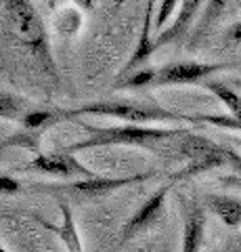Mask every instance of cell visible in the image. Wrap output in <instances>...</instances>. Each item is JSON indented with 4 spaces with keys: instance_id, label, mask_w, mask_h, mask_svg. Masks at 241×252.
I'll list each match as a JSON object with an SVG mask.
<instances>
[{
    "instance_id": "1",
    "label": "cell",
    "mask_w": 241,
    "mask_h": 252,
    "mask_svg": "<svg viewBox=\"0 0 241 252\" xmlns=\"http://www.w3.org/2000/svg\"><path fill=\"white\" fill-rule=\"evenodd\" d=\"M88 132L86 139L67 145L65 152L78 154L84 149L95 147H141V149H158V145L172 141L183 135L185 128H166V126H149V124H122V126H90L82 124Z\"/></svg>"
},
{
    "instance_id": "2",
    "label": "cell",
    "mask_w": 241,
    "mask_h": 252,
    "mask_svg": "<svg viewBox=\"0 0 241 252\" xmlns=\"http://www.w3.org/2000/svg\"><path fill=\"white\" fill-rule=\"evenodd\" d=\"M74 120L80 116H103L115 118L124 124H166V122H187L189 116L170 112L166 107L138 103V101H92V103L72 107Z\"/></svg>"
},
{
    "instance_id": "3",
    "label": "cell",
    "mask_w": 241,
    "mask_h": 252,
    "mask_svg": "<svg viewBox=\"0 0 241 252\" xmlns=\"http://www.w3.org/2000/svg\"><path fill=\"white\" fill-rule=\"evenodd\" d=\"M158 170H145V172H134V175L126 177H105V175H95L90 179H74L65 181L59 185H36L38 191H46L51 195H61V198L69 200H99L107 198L111 193H118L124 187H132L138 183L153 179Z\"/></svg>"
},
{
    "instance_id": "4",
    "label": "cell",
    "mask_w": 241,
    "mask_h": 252,
    "mask_svg": "<svg viewBox=\"0 0 241 252\" xmlns=\"http://www.w3.org/2000/svg\"><path fill=\"white\" fill-rule=\"evenodd\" d=\"M6 15H9L11 23L17 30V34L26 40V44L32 49L40 61L51 63V46L49 36H46L44 23L38 15L32 0H2Z\"/></svg>"
},
{
    "instance_id": "5",
    "label": "cell",
    "mask_w": 241,
    "mask_h": 252,
    "mask_svg": "<svg viewBox=\"0 0 241 252\" xmlns=\"http://www.w3.org/2000/svg\"><path fill=\"white\" fill-rule=\"evenodd\" d=\"M235 63H204V61H174L155 69L151 86H183L199 84L220 72H229Z\"/></svg>"
},
{
    "instance_id": "6",
    "label": "cell",
    "mask_w": 241,
    "mask_h": 252,
    "mask_svg": "<svg viewBox=\"0 0 241 252\" xmlns=\"http://www.w3.org/2000/svg\"><path fill=\"white\" fill-rule=\"evenodd\" d=\"M21 170L55 177V179H65V181L90 179V177L97 175L95 170L84 166V164L76 158V154H69L65 149H61V152H49V154H36Z\"/></svg>"
},
{
    "instance_id": "7",
    "label": "cell",
    "mask_w": 241,
    "mask_h": 252,
    "mask_svg": "<svg viewBox=\"0 0 241 252\" xmlns=\"http://www.w3.org/2000/svg\"><path fill=\"white\" fill-rule=\"evenodd\" d=\"M174 185L166 181L164 185H160L155 191L147 198L141 206L134 210V215H132L126 223L122 225V231H120V244H128L130 240H134L136 235H141L143 231L151 229V227L158 223V219L164 215V208H166V198L170 193V189Z\"/></svg>"
},
{
    "instance_id": "8",
    "label": "cell",
    "mask_w": 241,
    "mask_h": 252,
    "mask_svg": "<svg viewBox=\"0 0 241 252\" xmlns=\"http://www.w3.org/2000/svg\"><path fill=\"white\" fill-rule=\"evenodd\" d=\"M201 4H204V0H181L178 6H176V11H174V15L166 23V28L151 36V51L155 53L158 49H161V46L181 42L183 38L189 34L193 23L197 21Z\"/></svg>"
},
{
    "instance_id": "9",
    "label": "cell",
    "mask_w": 241,
    "mask_h": 252,
    "mask_svg": "<svg viewBox=\"0 0 241 252\" xmlns=\"http://www.w3.org/2000/svg\"><path fill=\"white\" fill-rule=\"evenodd\" d=\"M224 164H227L224 147L218 145V143H214V141H210V145L204 149V152H201L199 156H195V158H191V160H187L185 166L181 170H176L174 175H170L168 181L172 185H176V183H181V181H185V179L199 177V175H204V172H208V170L224 166Z\"/></svg>"
},
{
    "instance_id": "10",
    "label": "cell",
    "mask_w": 241,
    "mask_h": 252,
    "mask_svg": "<svg viewBox=\"0 0 241 252\" xmlns=\"http://www.w3.org/2000/svg\"><path fill=\"white\" fill-rule=\"evenodd\" d=\"M206 238V208L199 202L185 204V231L183 252H201Z\"/></svg>"
},
{
    "instance_id": "11",
    "label": "cell",
    "mask_w": 241,
    "mask_h": 252,
    "mask_svg": "<svg viewBox=\"0 0 241 252\" xmlns=\"http://www.w3.org/2000/svg\"><path fill=\"white\" fill-rule=\"evenodd\" d=\"M204 208L216 215L229 229L241 227V198L229 193H208L204 195Z\"/></svg>"
},
{
    "instance_id": "12",
    "label": "cell",
    "mask_w": 241,
    "mask_h": 252,
    "mask_svg": "<svg viewBox=\"0 0 241 252\" xmlns=\"http://www.w3.org/2000/svg\"><path fill=\"white\" fill-rule=\"evenodd\" d=\"M74 120L72 109H63V107H46V109H27L23 118L19 120L23 130L36 132V135H42L44 130L53 128L61 122Z\"/></svg>"
},
{
    "instance_id": "13",
    "label": "cell",
    "mask_w": 241,
    "mask_h": 252,
    "mask_svg": "<svg viewBox=\"0 0 241 252\" xmlns=\"http://www.w3.org/2000/svg\"><path fill=\"white\" fill-rule=\"evenodd\" d=\"M59 208H61V225H51L49 220H42V219H38V223H40L44 229L55 233L61 240V244L67 248V252H84L80 235H78V229H76V220H74L72 210H69V206L65 202H59Z\"/></svg>"
},
{
    "instance_id": "14",
    "label": "cell",
    "mask_w": 241,
    "mask_h": 252,
    "mask_svg": "<svg viewBox=\"0 0 241 252\" xmlns=\"http://www.w3.org/2000/svg\"><path fill=\"white\" fill-rule=\"evenodd\" d=\"M231 0H204L199 11V17L195 23V30L191 34V46L201 44V40H206V36L212 32V28L220 21V17L227 11Z\"/></svg>"
},
{
    "instance_id": "15",
    "label": "cell",
    "mask_w": 241,
    "mask_h": 252,
    "mask_svg": "<svg viewBox=\"0 0 241 252\" xmlns=\"http://www.w3.org/2000/svg\"><path fill=\"white\" fill-rule=\"evenodd\" d=\"M204 86L214 94L216 99L220 101V103L229 109V114L235 118L237 122H241V93L235 91L229 82H222V80H214V78H210V80L204 82Z\"/></svg>"
},
{
    "instance_id": "16",
    "label": "cell",
    "mask_w": 241,
    "mask_h": 252,
    "mask_svg": "<svg viewBox=\"0 0 241 252\" xmlns=\"http://www.w3.org/2000/svg\"><path fill=\"white\" fill-rule=\"evenodd\" d=\"M27 109H29L27 107V101L23 99V97L0 89V118H2V120H15V122H19Z\"/></svg>"
},
{
    "instance_id": "17",
    "label": "cell",
    "mask_w": 241,
    "mask_h": 252,
    "mask_svg": "<svg viewBox=\"0 0 241 252\" xmlns=\"http://www.w3.org/2000/svg\"><path fill=\"white\" fill-rule=\"evenodd\" d=\"M189 124H204V126H216L224 130H241V122H237L233 116H208V114H195L189 116Z\"/></svg>"
},
{
    "instance_id": "18",
    "label": "cell",
    "mask_w": 241,
    "mask_h": 252,
    "mask_svg": "<svg viewBox=\"0 0 241 252\" xmlns=\"http://www.w3.org/2000/svg\"><path fill=\"white\" fill-rule=\"evenodd\" d=\"M155 76V69L151 67H136L128 72V76H120L122 80L118 82V89H143V86H151Z\"/></svg>"
},
{
    "instance_id": "19",
    "label": "cell",
    "mask_w": 241,
    "mask_h": 252,
    "mask_svg": "<svg viewBox=\"0 0 241 252\" xmlns=\"http://www.w3.org/2000/svg\"><path fill=\"white\" fill-rule=\"evenodd\" d=\"M224 156H227V164L233 168V175L231 177H222L220 183L227 185V187H235V189H241V156L233 149L224 147Z\"/></svg>"
},
{
    "instance_id": "20",
    "label": "cell",
    "mask_w": 241,
    "mask_h": 252,
    "mask_svg": "<svg viewBox=\"0 0 241 252\" xmlns=\"http://www.w3.org/2000/svg\"><path fill=\"white\" fill-rule=\"evenodd\" d=\"M178 2H181V0H160L158 9H155L158 13L153 15V34H158L160 30L166 28V23H168L170 17L174 15Z\"/></svg>"
},
{
    "instance_id": "21",
    "label": "cell",
    "mask_w": 241,
    "mask_h": 252,
    "mask_svg": "<svg viewBox=\"0 0 241 252\" xmlns=\"http://www.w3.org/2000/svg\"><path fill=\"white\" fill-rule=\"evenodd\" d=\"M21 193V183L11 175L0 172V195H17Z\"/></svg>"
},
{
    "instance_id": "22",
    "label": "cell",
    "mask_w": 241,
    "mask_h": 252,
    "mask_svg": "<svg viewBox=\"0 0 241 252\" xmlns=\"http://www.w3.org/2000/svg\"><path fill=\"white\" fill-rule=\"evenodd\" d=\"M224 40L235 44V46H241V19L231 23V26L227 28V32H224Z\"/></svg>"
},
{
    "instance_id": "23",
    "label": "cell",
    "mask_w": 241,
    "mask_h": 252,
    "mask_svg": "<svg viewBox=\"0 0 241 252\" xmlns=\"http://www.w3.org/2000/svg\"><path fill=\"white\" fill-rule=\"evenodd\" d=\"M74 2L78 4V9L88 11V9H92V4H95V0H74Z\"/></svg>"
},
{
    "instance_id": "24",
    "label": "cell",
    "mask_w": 241,
    "mask_h": 252,
    "mask_svg": "<svg viewBox=\"0 0 241 252\" xmlns=\"http://www.w3.org/2000/svg\"><path fill=\"white\" fill-rule=\"evenodd\" d=\"M229 84H231L235 91H239V93H241V78H231Z\"/></svg>"
},
{
    "instance_id": "25",
    "label": "cell",
    "mask_w": 241,
    "mask_h": 252,
    "mask_svg": "<svg viewBox=\"0 0 241 252\" xmlns=\"http://www.w3.org/2000/svg\"><path fill=\"white\" fill-rule=\"evenodd\" d=\"M0 252H6V248L2 246V244H0Z\"/></svg>"
},
{
    "instance_id": "26",
    "label": "cell",
    "mask_w": 241,
    "mask_h": 252,
    "mask_svg": "<svg viewBox=\"0 0 241 252\" xmlns=\"http://www.w3.org/2000/svg\"><path fill=\"white\" fill-rule=\"evenodd\" d=\"M235 252H241V242H239V246H237V250Z\"/></svg>"
}]
</instances>
